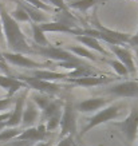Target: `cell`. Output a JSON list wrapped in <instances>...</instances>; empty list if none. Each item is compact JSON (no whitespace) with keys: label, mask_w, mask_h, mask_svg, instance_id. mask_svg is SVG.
Listing matches in <instances>:
<instances>
[{"label":"cell","mask_w":138,"mask_h":146,"mask_svg":"<svg viewBox=\"0 0 138 146\" xmlns=\"http://www.w3.org/2000/svg\"><path fill=\"white\" fill-rule=\"evenodd\" d=\"M0 18H1V24H3L4 39L7 47L9 48V52L23 54V55L35 54V48L28 44L27 38L20 30L19 23L5 11L3 4H0Z\"/></svg>","instance_id":"cell-1"},{"label":"cell","mask_w":138,"mask_h":146,"mask_svg":"<svg viewBox=\"0 0 138 146\" xmlns=\"http://www.w3.org/2000/svg\"><path fill=\"white\" fill-rule=\"evenodd\" d=\"M107 63L114 68V71L117 72V75L126 76L127 74H129V71H127V68L125 67V64H123V63H121L118 59H110V60H107Z\"/></svg>","instance_id":"cell-28"},{"label":"cell","mask_w":138,"mask_h":146,"mask_svg":"<svg viewBox=\"0 0 138 146\" xmlns=\"http://www.w3.org/2000/svg\"><path fill=\"white\" fill-rule=\"evenodd\" d=\"M121 115V107L118 105H111V106H107L105 109L97 113L95 115H93L91 118L89 119L87 125H86L83 130L80 131V137H83L85 134H87L91 130V129L97 127L99 125L102 123H107V122H110V121H114L115 118H118Z\"/></svg>","instance_id":"cell-2"},{"label":"cell","mask_w":138,"mask_h":146,"mask_svg":"<svg viewBox=\"0 0 138 146\" xmlns=\"http://www.w3.org/2000/svg\"><path fill=\"white\" fill-rule=\"evenodd\" d=\"M66 50L68 52L74 54V55L78 58H85V59H89V60H93V62L97 60L95 54H94L91 50L83 47V46H67Z\"/></svg>","instance_id":"cell-23"},{"label":"cell","mask_w":138,"mask_h":146,"mask_svg":"<svg viewBox=\"0 0 138 146\" xmlns=\"http://www.w3.org/2000/svg\"><path fill=\"white\" fill-rule=\"evenodd\" d=\"M39 107L36 106L32 101L26 102V107H24V113H23V121L22 126L23 127H34L36 121L39 119Z\"/></svg>","instance_id":"cell-16"},{"label":"cell","mask_w":138,"mask_h":146,"mask_svg":"<svg viewBox=\"0 0 138 146\" xmlns=\"http://www.w3.org/2000/svg\"><path fill=\"white\" fill-rule=\"evenodd\" d=\"M51 145V142H39L36 146H50Z\"/></svg>","instance_id":"cell-38"},{"label":"cell","mask_w":138,"mask_h":146,"mask_svg":"<svg viewBox=\"0 0 138 146\" xmlns=\"http://www.w3.org/2000/svg\"><path fill=\"white\" fill-rule=\"evenodd\" d=\"M76 107L71 101L63 106L62 121H60V137H68L76 133Z\"/></svg>","instance_id":"cell-5"},{"label":"cell","mask_w":138,"mask_h":146,"mask_svg":"<svg viewBox=\"0 0 138 146\" xmlns=\"http://www.w3.org/2000/svg\"><path fill=\"white\" fill-rule=\"evenodd\" d=\"M91 23H93V26H94V28H95V30H98V31L103 32L105 35L110 36L111 39H114L117 43H118V46L129 44L130 38H131V35H130V34H127V32L115 31V30H110V28H106V27L102 26V24H101V22L97 19V15H94V16H93Z\"/></svg>","instance_id":"cell-10"},{"label":"cell","mask_w":138,"mask_h":146,"mask_svg":"<svg viewBox=\"0 0 138 146\" xmlns=\"http://www.w3.org/2000/svg\"><path fill=\"white\" fill-rule=\"evenodd\" d=\"M137 35H138V30H137Z\"/></svg>","instance_id":"cell-39"},{"label":"cell","mask_w":138,"mask_h":146,"mask_svg":"<svg viewBox=\"0 0 138 146\" xmlns=\"http://www.w3.org/2000/svg\"><path fill=\"white\" fill-rule=\"evenodd\" d=\"M15 101L16 99H13V98H9V97H4V98H0V113L3 114V113H7L9 107L15 105Z\"/></svg>","instance_id":"cell-31"},{"label":"cell","mask_w":138,"mask_h":146,"mask_svg":"<svg viewBox=\"0 0 138 146\" xmlns=\"http://www.w3.org/2000/svg\"><path fill=\"white\" fill-rule=\"evenodd\" d=\"M48 131L46 129V125H39L38 127H28L23 130V133L19 135L16 139L23 142H39L44 141L48 137Z\"/></svg>","instance_id":"cell-13"},{"label":"cell","mask_w":138,"mask_h":146,"mask_svg":"<svg viewBox=\"0 0 138 146\" xmlns=\"http://www.w3.org/2000/svg\"><path fill=\"white\" fill-rule=\"evenodd\" d=\"M110 51L115 55L117 59L121 63L125 64V67L127 68V71H129L130 74L135 72L137 68H135V63H134V56L129 48L122 47V46H110Z\"/></svg>","instance_id":"cell-11"},{"label":"cell","mask_w":138,"mask_h":146,"mask_svg":"<svg viewBox=\"0 0 138 146\" xmlns=\"http://www.w3.org/2000/svg\"><path fill=\"white\" fill-rule=\"evenodd\" d=\"M4 39V34H3V24H1V18H0V42Z\"/></svg>","instance_id":"cell-36"},{"label":"cell","mask_w":138,"mask_h":146,"mask_svg":"<svg viewBox=\"0 0 138 146\" xmlns=\"http://www.w3.org/2000/svg\"><path fill=\"white\" fill-rule=\"evenodd\" d=\"M0 98H1V97H0Z\"/></svg>","instance_id":"cell-41"},{"label":"cell","mask_w":138,"mask_h":146,"mask_svg":"<svg viewBox=\"0 0 138 146\" xmlns=\"http://www.w3.org/2000/svg\"><path fill=\"white\" fill-rule=\"evenodd\" d=\"M26 84L28 89H34L36 93H43L48 94V95H55L62 90V86L56 84L55 82H47V80L36 79L34 76H27V75H20L18 78Z\"/></svg>","instance_id":"cell-6"},{"label":"cell","mask_w":138,"mask_h":146,"mask_svg":"<svg viewBox=\"0 0 138 146\" xmlns=\"http://www.w3.org/2000/svg\"><path fill=\"white\" fill-rule=\"evenodd\" d=\"M16 4H18V5H16V8L13 9L9 15H11V16H12V18L15 19L18 23H23V22H24V23H26V22L31 23V19H30V16H28V13L26 12V9L23 8L19 3H16Z\"/></svg>","instance_id":"cell-27"},{"label":"cell","mask_w":138,"mask_h":146,"mask_svg":"<svg viewBox=\"0 0 138 146\" xmlns=\"http://www.w3.org/2000/svg\"><path fill=\"white\" fill-rule=\"evenodd\" d=\"M31 27H32V39H34L36 46H40V47H50V46H52L50 43V40L47 39L46 32L40 28L39 24L31 23Z\"/></svg>","instance_id":"cell-22"},{"label":"cell","mask_w":138,"mask_h":146,"mask_svg":"<svg viewBox=\"0 0 138 146\" xmlns=\"http://www.w3.org/2000/svg\"><path fill=\"white\" fill-rule=\"evenodd\" d=\"M117 78L113 76H97V75H89V76H82V78H67V82L80 86V87H94V86H99V84H106L110 83Z\"/></svg>","instance_id":"cell-12"},{"label":"cell","mask_w":138,"mask_h":146,"mask_svg":"<svg viewBox=\"0 0 138 146\" xmlns=\"http://www.w3.org/2000/svg\"><path fill=\"white\" fill-rule=\"evenodd\" d=\"M32 76L36 78V79H42V80H47V82H55V80H60L67 78H70L68 74H63V72H55L52 70H46V68H42V70H32Z\"/></svg>","instance_id":"cell-19"},{"label":"cell","mask_w":138,"mask_h":146,"mask_svg":"<svg viewBox=\"0 0 138 146\" xmlns=\"http://www.w3.org/2000/svg\"><path fill=\"white\" fill-rule=\"evenodd\" d=\"M107 94L119 98H138V80H126L106 90Z\"/></svg>","instance_id":"cell-8"},{"label":"cell","mask_w":138,"mask_h":146,"mask_svg":"<svg viewBox=\"0 0 138 146\" xmlns=\"http://www.w3.org/2000/svg\"><path fill=\"white\" fill-rule=\"evenodd\" d=\"M0 56H1V54H0Z\"/></svg>","instance_id":"cell-40"},{"label":"cell","mask_w":138,"mask_h":146,"mask_svg":"<svg viewBox=\"0 0 138 146\" xmlns=\"http://www.w3.org/2000/svg\"><path fill=\"white\" fill-rule=\"evenodd\" d=\"M62 110H63L62 102L59 101V99H52V102L48 105V107H47L46 110H43L42 118H43V121H48L51 117L62 113Z\"/></svg>","instance_id":"cell-24"},{"label":"cell","mask_w":138,"mask_h":146,"mask_svg":"<svg viewBox=\"0 0 138 146\" xmlns=\"http://www.w3.org/2000/svg\"><path fill=\"white\" fill-rule=\"evenodd\" d=\"M16 3L22 5L23 8L26 9V12L28 13V16L31 19V23H36V24H42V23H47L50 22V16L47 15V12L42 11V9H38L32 5L24 3L23 0H16Z\"/></svg>","instance_id":"cell-17"},{"label":"cell","mask_w":138,"mask_h":146,"mask_svg":"<svg viewBox=\"0 0 138 146\" xmlns=\"http://www.w3.org/2000/svg\"><path fill=\"white\" fill-rule=\"evenodd\" d=\"M113 126L119 129L127 143H133L138 134V107H133L129 115L121 122H113Z\"/></svg>","instance_id":"cell-4"},{"label":"cell","mask_w":138,"mask_h":146,"mask_svg":"<svg viewBox=\"0 0 138 146\" xmlns=\"http://www.w3.org/2000/svg\"><path fill=\"white\" fill-rule=\"evenodd\" d=\"M101 1H105V0H66V5L68 8L85 12V11L93 8L94 5H97Z\"/></svg>","instance_id":"cell-21"},{"label":"cell","mask_w":138,"mask_h":146,"mask_svg":"<svg viewBox=\"0 0 138 146\" xmlns=\"http://www.w3.org/2000/svg\"><path fill=\"white\" fill-rule=\"evenodd\" d=\"M43 3H46L47 5L52 7L55 9H66V0H42Z\"/></svg>","instance_id":"cell-32"},{"label":"cell","mask_w":138,"mask_h":146,"mask_svg":"<svg viewBox=\"0 0 138 146\" xmlns=\"http://www.w3.org/2000/svg\"><path fill=\"white\" fill-rule=\"evenodd\" d=\"M109 103V99L106 98H87L80 101L79 103H76V111L80 113H91L95 110H101Z\"/></svg>","instance_id":"cell-15"},{"label":"cell","mask_w":138,"mask_h":146,"mask_svg":"<svg viewBox=\"0 0 138 146\" xmlns=\"http://www.w3.org/2000/svg\"><path fill=\"white\" fill-rule=\"evenodd\" d=\"M75 38L83 47L93 50V51H97L98 54H102L105 56H109V51L101 44V42L97 38H93V36H89V35H78Z\"/></svg>","instance_id":"cell-18"},{"label":"cell","mask_w":138,"mask_h":146,"mask_svg":"<svg viewBox=\"0 0 138 146\" xmlns=\"http://www.w3.org/2000/svg\"><path fill=\"white\" fill-rule=\"evenodd\" d=\"M0 72H3L4 75H8L9 74V68H8V66L5 64V62L0 58Z\"/></svg>","instance_id":"cell-34"},{"label":"cell","mask_w":138,"mask_h":146,"mask_svg":"<svg viewBox=\"0 0 138 146\" xmlns=\"http://www.w3.org/2000/svg\"><path fill=\"white\" fill-rule=\"evenodd\" d=\"M1 59L5 63L13 64V66L23 67V68H30V70H42L44 68V64L39 62H35L34 59L26 56L23 54H15V52H3L1 54Z\"/></svg>","instance_id":"cell-7"},{"label":"cell","mask_w":138,"mask_h":146,"mask_svg":"<svg viewBox=\"0 0 138 146\" xmlns=\"http://www.w3.org/2000/svg\"><path fill=\"white\" fill-rule=\"evenodd\" d=\"M7 122V121H5ZM5 122H0V131H3L4 129H7V125H5Z\"/></svg>","instance_id":"cell-37"},{"label":"cell","mask_w":138,"mask_h":146,"mask_svg":"<svg viewBox=\"0 0 138 146\" xmlns=\"http://www.w3.org/2000/svg\"><path fill=\"white\" fill-rule=\"evenodd\" d=\"M27 93H28V90H26L22 95H19L16 98L15 105H13V110L11 111V117L5 122L7 127H18L19 125L22 123L23 113H24V105H26V99H27Z\"/></svg>","instance_id":"cell-9"},{"label":"cell","mask_w":138,"mask_h":146,"mask_svg":"<svg viewBox=\"0 0 138 146\" xmlns=\"http://www.w3.org/2000/svg\"><path fill=\"white\" fill-rule=\"evenodd\" d=\"M130 46H133L134 48H138V35L135 34V35H131V38H130V42H129Z\"/></svg>","instance_id":"cell-35"},{"label":"cell","mask_w":138,"mask_h":146,"mask_svg":"<svg viewBox=\"0 0 138 146\" xmlns=\"http://www.w3.org/2000/svg\"><path fill=\"white\" fill-rule=\"evenodd\" d=\"M137 63H138V62H137Z\"/></svg>","instance_id":"cell-42"},{"label":"cell","mask_w":138,"mask_h":146,"mask_svg":"<svg viewBox=\"0 0 138 146\" xmlns=\"http://www.w3.org/2000/svg\"><path fill=\"white\" fill-rule=\"evenodd\" d=\"M39 26L44 32H67V34H74V32H75V28L67 26L64 23L58 22V20H55V22L42 23Z\"/></svg>","instance_id":"cell-20"},{"label":"cell","mask_w":138,"mask_h":146,"mask_svg":"<svg viewBox=\"0 0 138 146\" xmlns=\"http://www.w3.org/2000/svg\"><path fill=\"white\" fill-rule=\"evenodd\" d=\"M23 1L27 3V4L32 5V7H35V8H38V9H42V11H44V12H52V11H55V8L47 5L46 3H43L42 0H23Z\"/></svg>","instance_id":"cell-30"},{"label":"cell","mask_w":138,"mask_h":146,"mask_svg":"<svg viewBox=\"0 0 138 146\" xmlns=\"http://www.w3.org/2000/svg\"><path fill=\"white\" fill-rule=\"evenodd\" d=\"M23 133V129L19 127H7L0 131V142H8L13 138H18Z\"/></svg>","instance_id":"cell-26"},{"label":"cell","mask_w":138,"mask_h":146,"mask_svg":"<svg viewBox=\"0 0 138 146\" xmlns=\"http://www.w3.org/2000/svg\"><path fill=\"white\" fill-rule=\"evenodd\" d=\"M31 101L39 107V110L43 111V110H46V109L48 107L50 103L52 102V98H51V95H48V94L35 93V94H32Z\"/></svg>","instance_id":"cell-25"},{"label":"cell","mask_w":138,"mask_h":146,"mask_svg":"<svg viewBox=\"0 0 138 146\" xmlns=\"http://www.w3.org/2000/svg\"><path fill=\"white\" fill-rule=\"evenodd\" d=\"M35 54H39L40 56L47 58L50 60H55L58 63L63 62H76V63H85L80 58L75 56L74 54L68 52L66 48H59V47H40V46H35Z\"/></svg>","instance_id":"cell-3"},{"label":"cell","mask_w":138,"mask_h":146,"mask_svg":"<svg viewBox=\"0 0 138 146\" xmlns=\"http://www.w3.org/2000/svg\"><path fill=\"white\" fill-rule=\"evenodd\" d=\"M56 146H74V139H72V135H68V137L62 138Z\"/></svg>","instance_id":"cell-33"},{"label":"cell","mask_w":138,"mask_h":146,"mask_svg":"<svg viewBox=\"0 0 138 146\" xmlns=\"http://www.w3.org/2000/svg\"><path fill=\"white\" fill-rule=\"evenodd\" d=\"M60 121H62V113L54 115L48 121H46V129H47V131L50 133V131H54L56 127H60Z\"/></svg>","instance_id":"cell-29"},{"label":"cell","mask_w":138,"mask_h":146,"mask_svg":"<svg viewBox=\"0 0 138 146\" xmlns=\"http://www.w3.org/2000/svg\"><path fill=\"white\" fill-rule=\"evenodd\" d=\"M0 87L7 90V97L9 98H13V95L18 93L19 90L27 89V86L20 79L9 75H4V74H0Z\"/></svg>","instance_id":"cell-14"}]
</instances>
